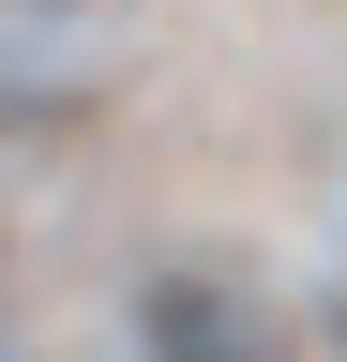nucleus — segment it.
<instances>
[{
  "label": "nucleus",
  "mask_w": 347,
  "mask_h": 362,
  "mask_svg": "<svg viewBox=\"0 0 347 362\" xmlns=\"http://www.w3.org/2000/svg\"><path fill=\"white\" fill-rule=\"evenodd\" d=\"M136 362H287V317L257 302L242 272L182 257V272H151V287H136Z\"/></svg>",
  "instance_id": "nucleus-1"
},
{
  "label": "nucleus",
  "mask_w": 347,
  "mask_h": 362,
  "mask_svg": "<svg viewBox=\"0 0 347 362\" xmlns=\"http://www.w3.org/2000/svg\"><path fill=\"white\" fill-rule=\"evenodd\" d=\"M121 61V0H0V106H76Z\"/></svg>",
  "instance_id": "nucleus-2"
}]
</instances>
